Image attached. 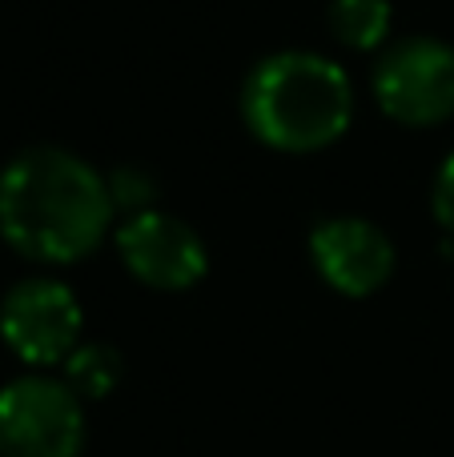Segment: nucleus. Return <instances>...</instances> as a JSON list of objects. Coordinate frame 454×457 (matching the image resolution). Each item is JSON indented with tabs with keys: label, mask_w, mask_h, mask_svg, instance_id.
<instances>
[{
	"label": "nucleus",
	"mask_w": 454,
	"mask_h": 457,
	"mask_svg": "<svg viewBox=\"0 0 454 457\" xmlns=\"http://www.w3.org/2000/svg\"><path fill=\"white\" fill-rule=\"evenodd\" d=\"M431 209H434V221L442 225V233L454 237V153H450L447 161H442L439 177H434Z\"/></svg>",
	"instance_id": "11"
},
{
	"label": "nucleus",
	"mask_w": 454,
	"mask_h": 457,
	"mask_svg": "<svg viewBox=\"0 0 454 457\" xmlns=\"http://www.w3.org/2000/svg\"><path fill=\"white\" fill-rule=\"evenodd\" d=\"M241 117L278 153H318L350 129L354 88L342 64L322 53L286 48L254 64L241 88Z\"/></svg>",
	"instance_id": "2"
},
{
	"label": "nucleus",
	"mask_w": 454,
	"mask_h": 457,
	"mask_svg": "<svg viewBox=\"0 0 454 457\" xmlns=\"http://www.w3.org/2000/svg\"><path fill=\"white\" fill-rule=\"evenodd\" d=\"M113 217L109 181L69 149L37 145L0 173V237L29 261L72 265L88 257Z\"/></svg>",
	"instance_id": "1"
},
{
	"label": "nucleus",
	"mask_w": 454,
	"mask_h": 457,
	"mask_svg": "<svg viewBox=\"0 0 454 457\" xmlns=\"http://www.w3.org/2000/svg\"><path fill=\"white\" fill-rule=\"evenodd\" d=\"M85 410L69 381L21 378L0 389V457H80Z\"/></svg>",
	"instance_id": "4"
},
{
	"label": "nucleus",
	"mask_w": 454,
	"mask_h": 457,
	"mask_svg": "<svg viewBox=\"0 0 454 457\" xmlns=\"http://www.w3.org/2000/svg\"><path fill=\"white\" fill-rule=\"evenodd\" d=\"M330 32L334 40H342L346 48H383L386 37H391V24H394V12H391V0H330Z\"/></svg>",
	"instance_id": "8"
},
{
	"label": "nucleus",
	"mask_w": 454,
	"mask_h": 457,
	"mask_svg": "<svg viewBox=\"0 0 454 457\" xmlns=\"http://www.w3.org/2000/svg\"><path fill=\"white\" fill-rule=\"evenodd\" d=\"M80 301L53 277H29L0 301V333L29 365H56L80 345Z\"/></svg>",
	"instance_id": "5"
},
{
	"label": "nucleus",
	"mask_w": 454,
	"mask_h": 457,
	"mask_svg": "<svg viewBox=\"0 0 454 457\" xmlns=\"http://www.w3.org/2000/svg\"><path fill=\"white\" fill-rule=\"evenodd\" d=\"M374 101L399 125L431 129L454 117V45L402 37L374 64Z\"/></svg>",
	"instance_id": "3"
},
{
	"label": "nucleus",
	"mask_w": 454,
	"mask_h": 457,
	"mask_svg": "<svg viewBox=\"0 0 454 457\" xmlns=\"http://www.w3.org/2000/svg\"><path fill=\"white\" fill-rule=\"evenodd\" d=\"M117 249L129 273L161 293L193 289L209 269L206 241L181 217L161 213V209L125 217V225L117 228Z\"/></svg>",
	"instance_id": "6"
},
{
	"label": "nucleus",
	"mask_w": 454,
	"mask_h": 457,
	"mask_svg": "<svg viewBox=\"0 0 454 457\" xmlns=\"http://www.w3.org/2000/svg\"><path fill=\"white\" fill-rule=\"evenodd\" d=\"M310 257L322 281L342 297H370L394 273V241L362 217L322 221L310 233Z\"/></svg>",
	"instance_id": "7"
},
{
	"label": "nucleus",
	"mask_w": 454,
	"mask_h": 457,
	"mask_svg": "<svg viewBox=\"0 0 454 457\" xmlns=\"http://www.w3.org/2000/svg\"><path fill=\"white\" fill-rule=\"evenodd\" d=\"M121 378H125V361H121V353L113 345H105V341L77 345L64 357V381H69V389L80 402H85V397L88 402L109 397L113 389L121 386Z\"/></svg>",
	"instance_id": "9"
},
{
	"label": "nucleus",
	"mask_w": 454,
	"mask_h": 457,
	"mask_svg": "<svg viewBox=\"0 0 454 457\" xmlns=\"http://www.w3.org/2000/svg\"><path fill=\"white\" fill-rule=\"evenodd\" d=\"M109 181V197H113V209L117 213H149L153 201H157V177L141 165H129V169H117V173L105 177Z\"/></svg>",
	"instance_id": "10"
}]
</instances>
